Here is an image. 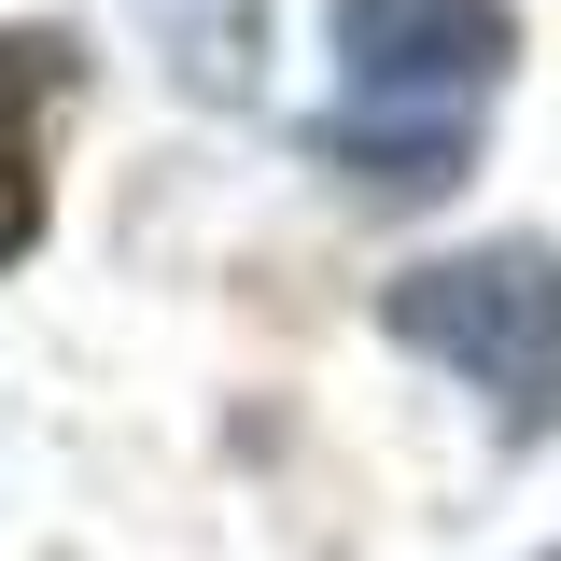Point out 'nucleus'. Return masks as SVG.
Returning a JSON list of instances; mask_svg holds the SVG:
<instances>
[{
  "mask_svg": "<svg viewBox=\"0 0 561 561\" xmlns=\"http://www.w3.org/2000/svg\"><path fill=\"white\" fill-rule=\"evenodd\" d=\"M519 57V14L505 0H337V70L351 99L309 127V154L365 183V197H449L463 154H478V113Z\"/></svg>",
  "mask_w": 561,
  "mask_h": 561,
  "instance_id": "nucleus-1",
  "label": "nucleus"
},
{
  "mask_svg": "<svg viewBox=\"0 0 561 561\" xmlns=\"http://www.w3.org/2000/svg\"><path fill=\"white\" fill-rule=\"evenodd\" d=\"M379 323L435 365H463L491 393L505 435H548L561 421V253L548 239H478V253H435L379 295Z\"/></svg>",
  "mask_w": 561,
  "mask_h": 561,
  "instance_id": "nucleus-2",
  "label": "nucleus"
},
{
  "mask_svg": "<svg viewBox=\"0 0 561 561\" xmlns=\"http://www.w3.org/2000/svg\"><path fill=\"white\" fill-rule=\"evenodd\" d=\"M84 84L70 28H0V267L43 239V169H57V113Z\"/></svg>",
  "mask_w": 561,
  "mask_h": 561,
  "instance_id": "nucleus-3",
  "label": "nucleus"
},
{
  "mask_svg": "<svg viewBox=\"0 0 561 561\" xmlns=\"http://www.w3.org/2000/svg\"><path fill=\"white\" fill-rule=\"evenodd\" d=\"M548 561H561V548H548Z\"/></svg>",
  "mask_w": 561,
  "mask_h": 561,
  "instance_id": "nucleus-4",
  "label": "nucleus"
}]
</instances>
